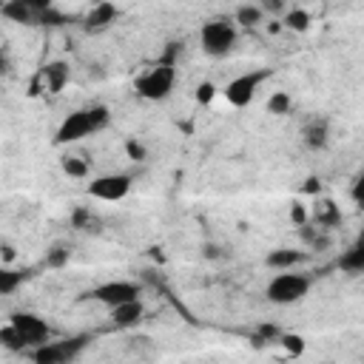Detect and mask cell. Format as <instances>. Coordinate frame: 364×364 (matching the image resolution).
Returning <instances> with one entry per match:
<instances>
[{
  "label": "cell",
  "mask_w": 364,
  "mask_h": 364,
  "mask_svg": "<svg viewBox=\"0 0 364 364\" xmlns=\"http://www.w3.org/2000/svg\"><path fill=\"white\" fill-rule=\"evenodd\" d=\"M0 15L12 23H35L37 20V12L32 9L29 0H6V3L0 6Z\"/></svg>",
  "instance_id": "e0dca14e"
},
{
  "label": "cell",
  "mask_w": 364,
  "mask_h": 364,
  "mask_svg": "<svg viewBox=\"0 0 364 364\" xmlns=\"http://www.w3.org/2000/svg\"><path fill=\"white\" fill-rule=\"evenodd\" d=\"M60 171H63L69 179H86L91 168H89V163H86V160L71 157V154H69V157H63V160H60Z\"/></svg>",
  "instance_id": "cb8c5ba5"
},
{
  "label": "cell",
  "mask_w": 364,
  "mask_h": 364,
  "mask_svg": "<svg viewBox=\"0 0 364 364\" xmlns=\"http://www.w3.org/2000/svg\"><path fill=\"white\" fill-rule=\"evenodd\" d=\"M291 109H293V97H291L288 91H273V94L268 97V111H271L273 117H288Z\"/></svg>",
  "instance_id": "603a6c76"
},
{
  "label": "cell",
  "mask_w": 364,
  "mask_h": 364,
  "mask_svg": "<svg viewBox=\"0 0 364 364\" xmlns=\"http://www.w3.org/2000/svg\"><path fill=\"white\" fill-rule=\"evenodd\" d=\"M89 345V336H77V339H66V342H48V345H40L32 353V361L35 364H69L77 358L83 347Z\"/></svg>",
  "instance_id": "9c48e42d"
},
{
  "label": "cell",
  "mask_w": 364,
  "mask_h": 364,
  "mask_svg": "<svg viewBox=\"0 0 364 364\" xmlns=\"http://www.w3.org/2000/svg\"><path fill=\"white\" fill-rule=\"evenodd\" d=\"M268 77H271V71H245L239 77H233V80H228L222 94H225V100L230 102L233 109H245V106L253 102L259 86H262Z\"/></svg>",
  "instance_id": "5b68a950"
},
{
  "label": "cell",
  "mask_w": 364,
  "mask_h": 364,
  "mask_svg": "<svg viewBox=\"0 0 364 364\" xmlns=\"http://www.w3.org/2000/svg\"><path fill=\"white\" fill-rule=\"evenodd\" d=\"M125 154H128V160H134V163H145L148 160V148L140 140H134V137L125 140Z\"/></svg>",
  "instance_id": "4316f807"
},
{
  "label": "cell",
  "mask_w": 364,
  "mask_h": 364,
  "mask_svg": "<svg viewBox=\"0 0 364 364\" xmlns=\"http://www.w3.org/2000/svg\"><path fill=\"white\" fill-rule=\"evenodd\" d=\"M342 222V211L333 199H316L313 208H310V225H316L322 230H333Z\"/></svg>",
  "instance_id": "7c38bea8"
},
{
  "label": "cell",
  "mask_w": 364,
  "mask_h": 364,
  "mask_svg": "<svg viewBox=\"0 0 364 364\" xmlns=\"http://www.w3.org/2000/svg\"><path fill=\"white\" fill-rule=\"evenodd\" d=\"M279 345H282L284 350H288V356H302V353L307 350V342H304V336H299V333H282Z\"/></svg>",
  "instance_id": "484cf974"
},
{
  "label": "cell",
  "mask_w": 364,
  "mask_h": 364,
  "mask_svg": "<svg viewBox=\"0 0 364 364\" xmlns=\"http://www.w3.org/2000/svg\"><path fill=\"white\" fill-rule=\"evenodd\" d=\"M143 319H145V304H143V299H134V302H125V304H120V307H111V322H114V327L131 330V327H137Z\"/></svg>",
  "instance_id": "5bb4252c"
},
{
  "label": "cell",
  "mask_w": 364,
  "mask_h": 364,
  "mask_svg": "<svg viewBox=\"0 0 364 364\" xmlns=\"http://www.w3.org/2000/svg\"><path fill=\"white\" fill-rule=\"evenodd\" d=\"M265 9L262 3H242L237 6V12H233V23L242 26V29H256V26H262L265 23Z\"/></svg>",
  "instance_id": "ac0fdd59"
},
{
  "label": "cell",
  "mask_w": 364,
  "mask_h": 364,
  "mask_svg": "<svg viewBox=\"0 0 364 364\" xmlns=\"http://www.w3.org/2000/svg\"><path fill=\"white\" fill-rule=\"evenodd\" d=\"M282 23H284V29H291V32H307L310 29V23H313V17H310V12L307 9H302V6H291L288 12L282 15Z\"/></svg>",
  "instance_id": "d6986e66"
},
{
  "label": "cell",
  "mask_w": 364,
  "mask_h": 364,
  "mask_svg": "<svg viewBox=\"0 0 364 364\" xmlns=\"http://www.w3.org/2000/svg\"><path fill=\"white\" fill-rule=\"evenodd\" d=\"M310 288H313V279H310L307 273L284 271V273H276V276L268 282L265 296H268V302H273V304L288 307V304L302 302V299L310 293Z\"/></svg>",
  "instance_id": "3957f363"
},
{
  "label": "cell",
  "mask_w": 364,
  "mask_h": 364,
  "mask_svg": "<svg viewBox=\"0 0 364 364\" xmlns=\"http://www.w3.org/2000/svg\"><path fill=\"white\" fill-rule=\"evenodd\" d=\"M71 228H77V230H100V219L91 214V208H86V205H80V208H74L71 211Z\"/></svg>",
  "instance_id": "7402d4cb"
},
{
  "label": "cell",
  "mask_w": 364,
  "mask_h": 364,
  "mask_svg": "<svg viewBox=\"0 0 364 364\" xmlns=\"http://www.w3.org/2000/svg\"><path fill=\"white\" fill-rule=\"evenodd\" d=\"M282 29H284V23H282V20H271V23H268V32H271V35H279Z\"/></svg>",
  "instance_id": "8d00e7d4"
},
{
  "label": "cell",
  "mask_w": 364,
  "mask_h": 364,
  "mask_svg": "<svg viewBox=\"0 0 364 364\" xmlns=\"http://www.w3.org/2000/svg\"><path fill=\"white\" fill-rule=\"evenodd\" d=\"M302 262H307V253L304 251H296V248H276L265 256V265L276 273H284V271H296Z\"/></svg>",
  "instance_id": "8fae6325"
},
{
  "label": "cell",
  "mask_w": 364,
  "mask_h": 364,
  "mask_svg": "<svg viewBox=\"0 0 364 364\" xmlns=\"http://www.w3.org/2000/svg\"><path fill=\"white\" fill-rule=\"evenodd\" d=\"M302 140L310 151H325L330 145V120L327 117H313L304 125Z\"/></svg>",
  "instance_id": "4fadbf2b"
},
{
  "label": "cell",
  "mask_w": 364,
  "mask_h": 364,
  "mask_svg": "<svg viewBox=\"0 0 364 364\" xmlns=\"http://www.w3.org/2000/svg\"><path fill=\"white\" fill-rule=\"evenodd\" d=\"M179 55H182V46L179 43H168V48L163 51V63H168V66H176V60H179Z\"/></svg>",
  "instance_id": "1f68e13d"
},
{
  "label": "cell",
  "mask_w": 364,
  "mask_h": 364,
  "mask_svg": "<svg viewBox=\"0 0 364 364\" xmlns=\"http://www.w3.org/2000/svg\"><path fill=\"white\" fill-rule=\"evenodd\" d=\"M17 259V253H15V248L9 245V242H3V256H0V265L3 268H12V262Z\"/></svg>",
  "instance_id": "836d02e7"
},
{
  "label": "cell",
  "mask_w": 364,
  "mask_h": 364,
  "mask_svg": "<svg viewBox=\"0 0 364 364\" xmlns=\"http://www.w3.org/2000/svg\"><path fill=\"white\" fill-rule=\"evenodd\" d=\"M350 197H353V202L364 211V171L356 176V182H353V188H350Z\"/></svg>",
  "instance_id": "f546056e"
},
{
  "label": "cell",
  "mask_w": 364,
  "mask_h": 364,
  "mask_svg": "<svg viewBox=\"0 0 364 364\" xmlns=\"http://www.w3.org/2000/svg\"><path fill=\"white\" fill-rule=\"evenodd\" d=\"M291 222H293L296 228L310 225V211H307V205H302V202H293V205H291Z\"/></svg>",
  "instance_id": "83f0119b"
},
{
  "label": "cell",
  "mask_w": 364,
  "mask_h": 364,
  "mask_svg": "<svg viewBox=\"0 0 364 364\" xmlns=\"http://www.w3.org/2000/svg\"><path fill=\"white\" fill-rule=\"evenodd\" d=\"M69 259H71V248H69V245H63V242H57V245H51V248L46 251L43 265H46V268H51V271H60V268H66V265H69Z\"/></svg>",
  "instance_id": "44dd1931"
},
{
  "label": "cell",
  "mask_w": 364,
  "mask_h": 364,
  "mask_svg": "<svg viewBox=\"0 0 364 364\" xmlns=\"http://www.w3.org/2000/svg\"><path fill=\"white\" fill-rule=\"evenodd\" d=\"M9 325L23 336V342H26V347H29V350L51 342V327H48V322H46L43 316H37V313H29V310H17V313H12Z\"/></svg>",
  "instance_id": "ba28073f"
},
{
  "label": "cell",
  "mask_w": 364,
  "mask_h": 364,
  "mask_svg": "<svg viewBox=\"0 0 364 364\" xmlns=\"http://www.w3.org/2000/svg\"><path fill=\"white\" fill-rule=\"evenodd\" d=\"M282 339V330L276 325H259L256 327V342H279Z\"/></svg>",
  "instance_id": "f1b7e54d"
},
{
  "label": "cell",
  "mask_w": 364,
  "mask_h": 364,
  "mask_svg": "<svg viewBox=\"0 0 364 364\" xmlns=\"http://www.w3.org/2000/svg\"><path fill=\"white\" fill-rule=\"evenodd\" d=\"M117 17H120V9L114 3H97L89 9V15L83 20V29L86 32H102V29H109Z\"/></svg>",
  "instance_id": "2e32d148"
},
{
  "label": "cell",
  "mask_w": 364,
  "mask_h": 364,
  "mask_svg": "<svg viewBox=\"0 0 364 364\" xmlns=\"http://www.w3.org/2000/svg\"><path fill=\"white\" fill-rule=\"evenodd\" d=\"M32 276V271H12V268H0V293L12 296L20 284Z\"/></svg>",
  "instance_id": "ffe728a7"
},
{
  "label": "cell",
  "mask_w": 364,
  "mask_h": 364,
  "mask_svg": "<svg viewBox=\"0 0 364 364\" xmlns=\"http://www.w3.org/2000/svg\"><path fill=\"white\" fill-rule=\"evenodd\" d=\"M134 188L131 174H102L89 182V197L100 202H122Z\"/></svg>",
  "instance_id": "52a82bcc"
},
{
  "label": "cell",
  "mask_w": 364,
  "mask_h": 364,
  "mask_svg": "<svg viewBox=\"0 0 364 364\" xmlns=\"http://www.w3.org/2000/svg\"><path fill=\"white\" fill-rule=\"evenodd\" d=\"M214 94H217V86L214 83H199L197 86V102H202V106H205V102H211L214 100Z\"/></svg>",
  "instance_id": "4dcf8cb0"
},
{
  "label": "cell",
  "mask_w": 364,
  "mask_h": 364,
  "mask_svg": "<svg viewBox=\"0 0 364 364\" xmlns=\"http://www.w3.org/2000/svg\"><path fill=\"white\" fill-rule=\"evenodd\" d=\"M174 86H176V66H168L163 60L148 66L134 80V91L148 102H165L174 94Z\"/></svg>",
  "instance_id": "7a4b0ae2"
},
{
  "label": "cell",
  "mask_w": 364,
  "mask_h": 364,
  "mask_svg": "<svg viewBox=\"0 0 364 364\" xmlns=\"http://www.w3.org/2000/svg\"><path fill=\"white\" fill-rule=\"evenodd\" d=\"M0 345H3L6 350H12V353H23V350H29L26 347V342H23V336L6 322L3 327H0Z\"/></svg>",
  "instance_id": "d4e9b609"
},
{
  "label": "cell",
  "mask_w": 364,
  "mask_h": 364,
  "mask_svg": "<svg viewBox=\"0 0 364 364\" xmlns=\"http://www.w3.org/2000/svg\"><path fill=\"white\" fill-rule=\"evenodd\" d=\"M109 122H111L109 106H86V109H77V111H71V114L57 125L55 143H57V145L80 143V140H86V137H91V134H100Z\"/></svg>",
  "instance_id": "6da1fadb"
},
{
  "label": "cell",
  "mask_w": 364,
  "mask_h": 364,
  "mask_svg": "<svg viewBox=\"0 0 364 364\" xmlns=\"http://www.w3.org/2000/svg\"><path fill=\"white\" fill-rule=\"evenodd\" d=\"M237 40H239L237 23L222 20V17L208 20V23L202 26V29H199V46H202L205 55H208V57H214V60L228 57L230 51H233V46H237Z\"/></svg>",
  "instance_id": "277c9868"
},
{
  "label": "cell",
  "mask_w": 364,
  "mask_h": 364,
  "mask_svg": "<svg viewBox=\"0 0 364 364\" xmlns=\"http://www.w3.org/2000/svg\"><path fill=\"white\" fill-rule=\"evenodd\" d=\"M69 77H71V71H69V63H63V60H55V63L43 66L40 74H37L40 91H46V94H60V91L66 89V83H69ZM37 83H35V86H37Z\"/></svg>",
  "instance_id": "30bf717a"
},
{
  "label": "cell",
  "mask_w": 364,
  "mask_h": 364,
  "mask_svg": "<svg viewBox=\"0 0 364 364\" xmlns=\"http://www.w3.org/2000/svg\"><path fill=\"white\" fill-rule=\"evenodd\" d=\"M262 9H265V15H282V12H288L291 6L279 3V0H265V3H262Z\"/></svg>",
  "instance_id": "d6a6232c"
},
{
  "label": "cell",
  "mask_w": 364,
  "mask_h": 364,
  "mask_svg": "<svg viewBox=\"0 0 364 364\" xmlns=\"http://www.w3.org/2000/svg\"><path fill=\"white\" fill-rule=\"evenodd\" d=\"M202 256H208V259H219V248H217V245H202Z\"/></svg>",
  "instance_id": "d590c367"
},
{
  "label": "cell",
  "mask_w": 364,
  "mask_h": 364,
  "mask_svg": "<svg viewBox=\"0 0 364 364\" xmlns=\"http://www.w3.org/2000/svg\"><path fill=\"white\" fill-rule=\"evenodd\" d=\"M319 191H322L319 179H316V176H310V179H307V185H304V194H319Z\"/></svg>",
  "instance_id": "e575fe53"
},
{
  "label": "cell",
  "mask_w": 364,
  "mask_h": 364,
  "mask_svg": "<svg viewBox=\"0 0 364 364\" xmlns=\"http://www.w3.org/2000/svg\"><path fill=\"white\" fill-rule=\"evenodd\" d=\"M336 268L347 276H364V239L347 245L336 259Z\"/></svg>",
  "instance_id": "9a60e30c"
},
{
  "label": "cell",
  "mask_w": 364,
  "mask_h": 364,
  "mask_svg": "<svg viewBox=\"0 0 364 364\" xmlns=\"http://www.w3.org/2000/svg\"><path fill=\"white\" fill-rule=\"evenodd\" d=\"M140 293H143V284L128 282V279H117V282L97 284L94 291H89V293H86V299L100 302V304H106V307L111 310V307H120V304H125V302L140 299Z\"/></svg>",
  "instance_id": "8992f818"
}]
</instances>
